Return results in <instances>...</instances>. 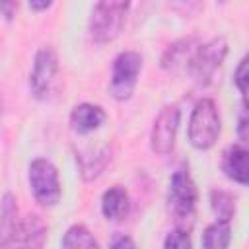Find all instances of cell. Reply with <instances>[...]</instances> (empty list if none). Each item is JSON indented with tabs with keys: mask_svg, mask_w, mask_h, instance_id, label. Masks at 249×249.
I'll use <instances>...</instances> for the list:
<instances>
[{
	"mask_svg": "<svg viewBox=\"0 0 249 249\" xmlns=\"http://www.w3.org/2000/svg\"><path fill=\"white\" fill-rule=\"evenodd\" d=\"M53 6V2H29V8L31 10H47V8H51Z\"/></svg>",
	"mask_w": 249,
	"mask_h": 249,
	"instance_id": "603a6c76",
	"label": "cell"
},
{
	"mask_svg": "<svg viewBox=\"0 0 249 249\" xmlns=\"http://www.w3.org/2000/svg\"><path fill=\"white\" fill-rule=\"evenodd\" d=\"M142 70V54L136 51H123L113 58L109 93L117 101H128L136 89Z\"/></svg>",
	"mask_w": 249,
	"mask_h": 249,
	"instance_id": "5b68a950",
	"label": "cell"
},
{
	"mask_svg": "<svg viewBox=\"0 0 249 249\" xmlns=\"http://www.w3.org/2000/svg\"><path fill=\"white\" fill-rule=\"evenodd\" d=\"M130 210V198L124 187L113 185L109 187L101 196V212L111 222H121L126 218Z\"/></svg>",
	"mask_w": 249,
	"mask_h": 249,
	"instance_id": "7c38bea8",
	"label": "cell"
},
{
	"mask_svg": "<svg viewBox=\"0 0 249 249\" xmlns=\"http://www.w3.org/2000/svg\"><path fill=\"white\" fill-rule=\"evenodd\" d=\"M16 10H18V2H0V12L8 21L16 16Z\"/></svg>",
	"mask_w": 249,
	"mask_h": 249,
	"instance_id": "7402d4cb",
	"label": "cell"
},
{
	"mask_svg": "<svg viewBox=\"0 0 249 249\" xmlns=\"http://www.w3.org/2000/svg\"><path fill=\"white\" fill-rule=\"evenodd\" d=\"M27 181H29L33 198L41 206H56L58 204V200L62 196V187H60L58 169L54 167L53 161H49L45 158L33 160L29 163Z\"/></svg>",
	"mask_w": 249,
	"mask_h": 249,
	"instance_id": "8992f818",
	"label": "cell"
},
{
	"mask_svg": "<svg viewBox=\"0 0 249 249\" xmlns=\"http://www.w3.org/2000/svg\"><path fill=\"white\" fill-rule=\"evenodd\" d=\"M107 119V113L103 107L93 105V103H80L72 109L70 113V126L78 134H89L97 130Z\"/></svg>",
	"mask_w": 249,
	"mask_h": 249,
	"instance_id": "8fae6325",
	"label": "cell"
},
{
	"mask_svg": "<svg viewBox=\"0 0 249 249\" xmlns=\"http://www.w3.org/2000/svg\"><path fill=\"white\" fill-rule=\"evenodd\" d=\"M60 249H99V243L84 224H74L62 235Z\"/></svg>",
	"mask_w": 249,
	"mask_h": 249,
	"instance_id": "5bb4252c",
	"label": "cell"
},
{
	"mask_svg": "<svg viewBox=\"0 0 249 249\" xmlns=\"http://www.w3.org/2000/svg\"><path fill=\"white\" fill-rule=\"evenodd\" d=\"M163 249H193L189 230H183V228L171 230L163 239Z\"/></svg>",
	"mask_w": 249,
	"mask_h": 249,
	"instance_id": "ac0fdd59",
	"label": "cell"
},
{
	"mask_svg": "<svg viewBox=\"0 0 249 249\" xmlns=\"http://www.w3.org/2000/svg\"><path fill=\"white\" fill-rule=\"evenodd\" d=\"M195 43V37H185V39H179V41H175V43H171L165 51H163V54H161V68H165V70H171V68H175L181 60H189V56H191V53L195 51L191 45Z\"/></svg>",
	"mask_w": 249,
	"mask_h": 249,
	"instance_id": "e0dca14e",
	"label": "cell"
},
{
	"mask_svg": "<svg viewBox=\"0 0 249 249\" xmlns=\"http://www.w3.org/2000/svg\"><path fill=\"white\" fill-rule=\"evenodd\" d=\"M109 249H138L134 239L126 233H115L111 237V243H109Z\"/></svg>",
	"mask_w": 249,
	"mask_h": 249,
	"instance_id": "ffe728a7",
	"label": "cell"
},
{
	"mask_svg": "<svg viewBox=\"0 0 249 249\" xmlns=\"http://www.w3.org/2000/svg\"><path fill=\"white\" fill-rule=\"evenodd\" d=\"M237 136H239L241 144L247 142V105L241 107V113L237 119Z\"/></svg>",
	"mask_w": 249,
	"mask_h": 249,
	"instance_id": "44dd1931",
	"label": "cell"
},
{
	"mask_svg": "<svg viewBox=\"0 0 249 249\" xmlns=\"http://www.w3.org/2000/svg\"><path fill=\"white\" fill-rule=\"evenodd\" d=\"M58 72V54L51 45H43L33 56V68L29 74V91L35 99H45L53 88Z\"/></svg>",
	"mask_w": 249,
	"mask_h": 249,
	"instance_id": "52a82bcc",
	"label": "cell"
},
{
	"mask_svg": "<svg viewBox=\"0 0 249 249\" xmlns=\"http://www.w3.org/2000/svg\"><path fill=\"white\" fill-rule=\"evenodd\" d=\"M220 128H222V121H220L218 105L214 103V99H208V97L198 99L191 111L189 128H187L191 146L196 150L212 148L220 136Z\"/></svg>",
	"mask_w": 249,
	"mask_h": 249,
	"instance_id": "7a4b0ae2",
	"label": "cell"
},
{
	"mask_svg": "<svg viewBox=\"0 0 249 249\" xmlns=\"http://www.w3.org/2000/svg\"><path fill=\"white\" fill-rule=\"evenodd\" d=\"M16 202L18 200H16V196L12 193H6L2 196V200H0V243L6 241L21 222Z\"/></svg>",
	"mask_w": 249,
	"mask_h": 249,
	"instance_id": "4fadbf2b",
	"label": "cell"
},
{
	"mask_svg": "<svg viewBox=\"0 0 249 249\" xmlns=\"http://www.w3.org/2000/svg\"><path fill=\"white\" fill-rule=\"evenodd\" d=\"M210 208L218 222H231L235 216V196L224 189L210 191Z\"/></svg>",
	"mask_w": 249,
	"mask_h": 249,
	"instance_id": "2e32d148",
	"label": "cell"
},
{
	"mask_svg": "<svg viewBox=\"0 0 249 249\" xmlns=\"http://www.w3.org/2000/svg\"><path fill=\"white\" fill-rule=\"evenodd\" d=\"M47 224L37 214L21 218L16 231L0 243V249H45L47 243Z\"/></svg>",
	"mask_w": 249,
	"mask_h": 249,
	"instance_id": "9c48e42d",
	"label": "cell"
},
{
	"mask_svg": "<svg viewBox=\"0 0 249 249\" xmlns=\"http://www.w3.org/2000/svg\"><path fill=\"white\" fill-rule=\"evenodd\" d=\"M222 171L228 179L237 185H247L249 169H247V150L243 144H231L222 154Z\"/></svg>",
	"mask_w": 249,
	"mask_h": 249,
	"instance_id": "30bf717a",
	"label": "cell"
},
{
	"mask_svg": "<svg viewBox=\"0 0 249 249\" xmlns=\"http://www.w3.org/2000/svg\"><path fill=\"white\" fill-rule=\"evenodd\" d=\"M233 86L237 88L243 105H245V97H247V58H241L237 68L233 70Z\"/></svg>",
	"mask_w": 249,
	"mask_h": 249,
	"instance_id": "d6986e66",
	"label": "cell"
},
{
	"mask_svg": "<svg viewBox=\"0 0 249 249\" xmlns=\"http://www.w3.org/2000/svg\"><path fill=\"white\" fill-rule=\"evenodd\" d=\"M231 241L230 222H212L202 233V249H228Z\"/></svg>",
	"mask_w": 249,
	"mask_h": 249,
	"instance_id": "9a60e30c",
	"label": "cell"
},
{
	"mask_svg": "<svg viewBox=\"0 0 249 249\" xmlns=\"http://www.w3.org/2000/svg\"><path fill=\"white\" fill-rule=\"evenodd\" d=\"M0 117H2V99H0Z\"/></svg>",
	"mask_w": 249,
	"mask_h": 249,
	"instance_id": "cb8c5ba5",
	"label": "cell"
},
{
	"mask_svg": "<svg viewBox=\"0 0 249 249\" xmlns=\"http://www.w3.org/2000/svg\"><path fill=\"white\" fill-rule=\"evenodd\" d=\"M228 54V41L224 37H214L202 45H196L187 60V72L198 86H208L222 66Z\"/></svg>",
	"mask_w": 249,
	"mask_h": 249,
	"instance_id": "277c9868",
	"label": "cell"
},
{
	"mask_svg": "<svg viewBox=\"0 0 249 249\" xmlns=\"http://www.w3.org/2000/svg\"><path fill=\"white\" fill-rule=\"evenodd\" d=\"M179 119L181 111L177 105H165L158 117L154 119L152 132H150V148L152 152L165 156L173 150L175 138H177V128H179Z\"/></svg>",
	"mask_w": 249,
	"mask_h": 249,
	"instance_id": "ba28073f",
	"label": "cell"
},
{
	"mask_svg": "<svg viewBox=\"0 0 249 249\" xmlns=\"http://www.w3.org/2000/svg\"><path fill=\"white\" fill-rule=\"evenodd\" d=\"M198 202V189L185 165L177 167L169 177L167 208L173 214L177 228L187 230V222H193Z\"/></svg>",
	"mask_w": 249,
	"mask_h": 249,
	"instance_id": "6da1fadb",
	"label": "cell"
},
{
	"mask_svg": "<svg viewBox=\"0 0 249 249\" xmlns=\"http://www.w3.org/2000/svg\"><path fill=\"white\" fill-rule=\"evenodd\" d=\"M130 4L128 2H117V0H107V2H97L91 8L89 16V35L95 43L105 45L115 41L126 21V12Z\"/></svg>",
	"mask_w": 249,
	"mask_h": 249,
	"instance_id": "3957f363",
	"label": "cell"
}]
</instances>
